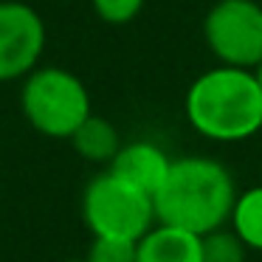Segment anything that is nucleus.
<instances>
[{"label":"nucleus","mask_w":262,"mask_h":262,"mask_svg":"<svg viewBox=\"0 0 262 262\" xmlns=\"http://www.w3.org/2000/svg\"><path fill=\"white\" fill-rule=\"evenodd\" d=\"M203 262H245V243L228 228H217L200 237Z\"/></svg>","instance_id":"11"},{"label":"nucleus","mask_w":262,"mask_h":262,"mask_svg":"<svg viewBox=\"0 0 262 262\" xmlns=\"http://www.w3.org/2000/svg\"><path fill=\"white\" fill-rule=\"evenodd\" d=\"M23 116L37 133L48 138H68L85 124L91 110V93L85 82L68 68L46 65L23 79L20 91Z\"/></svg>","instance_id":"3"},{"label":"nucleus","mask_w":262,"mask_h":262,"mask_svg":"<svg viewBox=\"0 0 262 262\" xmlns=\"http://www.w3.org/2000/svg\"><path fill=\"white\" fill-rule=\"evenodd\" d=\"M203 40L220 65L254 71L262 62V6L256 0H217L203 17Z\"/></svg>","instance_id":"5"},{"label":"nucleus","mask_w":262,"mask_h":262,"mask_svg":"<svg viewBox=\"0 0 262 262\" xmlns=\"http://www.w3.org/2000/svg\"><path fill=\"white\" fill-rule=\"evenodd\" d=\"M138 262H203V243L192 231L155 223L138 239Z\"/></svg>","instance_id":"8"},{"label":"nucleus","mask_w":262,"mask_h":262,"mask_svg":"<svg viewBox=\"0 0 262 262\" xmlns=\"http://www.w3.org/2000/svg\"><path fill=\"white\" fill-rule=\"evenodd\" d=\"M172 166V158L152 141H130L121 144V149L116 152V158L110 161L107 172H113L116 178H121L124 183L141 189L144 194L152 198L161 189V183L166 181V172Z\"/></svg>","instance_id":"7"},{"label":"nucleus","mask_w":262,"mask_h":262,"mask_svg":"<svg viewBox=\"0 0 262 262\" xmlns=\"http://www.w3.org/2000/svg\"><path fill=\"white\" fill-rule=\"evenodd\" d=\"M254 74H256V82H259V88H262V62L254 68Z\"/></svg>","instance_id":"14"},{"label":"nucleus","mask_w":262,"mask_h":262,"mask_svg":"<svg viewBox=\"0 0 262 262\" xmlns=\"http://www.w3.org/2000/svg\"><path fill=\"white\" fill-rule=\"evenodd\" d=\"M71 144H74V149L85 161H91V164H107V166L116 158V152L121 149L119 130L107 119H102L96 113L88 116L85 124L71 136Z\"/></svg>","instance_id":"9"},{"label":"nucleus","mask_w":262,"mask_h":262,"mask_svg":"<svg viewBox=\"0 0 262 262\" xmlns=\"http://www.w3.org/2000/svg\"><path fill=\"white\" fill-rule=\"evenodd\" d=\"M68 262H85V259H68Z\"/></svg>","instance_id":"15"},{"label":"nucleus","mask_w":262,"mask_h":262,"mask_svg":"<svg viewBox=\"0 0 262 262\" xmlns=\"http://www.w3.org/2000/svg\"><path fill=\"white\" fill-rule=\"evenodd\" d=\"M228 223L231 231L245 243V248L262 251V186H251L237 194Z\"/></svg>","instance_id":"10"},{"label":"nucleus","mask_w":262,"mask_h":262,"mask_svg":"<svg viewBox=\"0 0 262 262\" xmlns=\"http://www.w3.org/2000/svg\"><path fill=\"white\" fill-rule=\"evenodd\" d=\"M237 203L234 178L220 161L206 155L175 158L166 181L152 194L155 223L192 231L198 237L223 228Z\"/></svg>","instance_id":"1"},{"label":"nucleus","mask_w":262,"mask_h":262,"mask_svg":"<svg viewBox=\"0 0 262 262\" xmlns=\"http://www.w3.org/2000/svg\"><path fill=\"white\" fill-rule=\"evenodd\" d=\"M48 31L40 12L23 0H0V82L26 79L40 68Z\"/></svg>","instance_id":"6"},{"label":"nucleus","mask_w":262,"mask_h":262,"mask_svg":"<svg viewBox=\"0 0 262 262\" xmlns=\"http://www.w3.org/2000/svg\"><path fill=\"white\" fill-rule=\"evenodd\" d=\"M82 217L93 237L141 239L155 226L152 198L124 183L113 172H102L85 186Z\"/></svg>","instance_id":"4"},{"label":"nucleus","mask_w":262,"mask_h":262,"mask_svg":"<svg viewBox=\"0 0 262 262\" xmlns=\"http://www.w3.org/2000/svg\"><path fill=\"white\" fill-rule=\"evenodd\" d=\"M85 262H138V243L119 237H93Z\"/></svg>","instance_id":"12"},{"label":"nucleus","mask_w":262,"mask_h":262,"mask_svg":"<svg viewBox=\"0 0 262 262\" xmlns=\"http://www.w3.org/2000/svg\"><path fill=\"white\" fill-rule=\"evenodd\" d=\"M93 12L107 26H127L144 12L147 0H91Z\"/></svg>","instance_id":"13"},{"label":"nucleus","mask_w":262,"mask_h":262,"mask_svg":"<svg viewBox=\"0 0 262 262\" xmlns=\"http://www.w3.org/2000/svg\"><path fill=\"white\" fill-rule=\"evenodd\" d=\"M183 110L209 141H245L262 130V88L254 71L217 65L189 85Z\"/></svg>","instance_id":"2"}]
</instances>
